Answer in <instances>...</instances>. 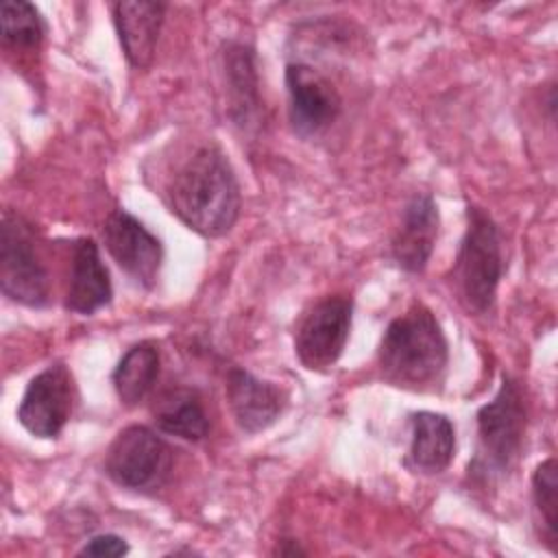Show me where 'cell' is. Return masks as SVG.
<instances>
[{"instance_id":"obj_14","label":"cell","mask_w":558,"mask_h":558,"mask_svg":"<svg viewBox=\"0 0 558 558\" xmlns=\"http://www.w3.org/2000/svg\"><path fill=\"white\" fill-rule=\"evenodd\" d=\"M166 9V2L148 0H122L111 7L122 52L135 70L153 63Z\"/></svg>"},{"instance_id":"obj_9","label":"cell","mask_w":558,"mask_h":558,"mask_svg":"<svg viewBox=\"0 0 558 558\" xmlns=\"http://www.w3.org/2000/svg\"><path fill=\"white\" fill-rule=\"evenodd\" d=\"M288 118L296 135L312 137L336 122L342 100L331 81L305 61H290L286 65Z\"/></svg>"},{"instance_id":"obj_5","label":"cell","mask_w":558,"mask_h":558,"mask_svg":"<svg viewBox=\"0 0 558 558\" xmlns=\"http://www.w3.org/2000/svg\"><path fill=\"white\" fill-rule=\"evenodd\" d=\"M0 288L20 305L44 307L50 301V275L35 246L33 227L9 209L0 227Z\"/></svg>"},{"instance_id":"obj_21","label":"cell","mask_w":558,"mask_h":558,"mask_svg":"<svg viewBox=\"0 0 558 558\" xmlns=\"http://www.w3.org/2000/svg\"><path fill=\"white\" fill-rule=\"evenodd\" d=\"M129 554V545L118 534H96L78 549V556H105V558H118Z\"/></svg>"},{"instance_id":"obj_13","label":"cell","mask_w":558,"mask_h":558,"mask_svg":"<svg viewBox=\"0 0 558 558\" xmlns=\"http://www.w3.org/2000/svg\"><path fill=\"white\" fill-rule=\"evenodd\" d=\"M113 296L111 277L100 259L98 244L92 238H76L70 246V272L63 307L89 316L109 305Z\"/></svg>"},{"instance_id":"obj_20","label":"cell","mask_w":558,"mask_h":558,"mask_svg":"<svg viewBox=\"0 0 558 558\" xmlns=\"http://www.w3.org/2000/svg\"><path fill=\"white\" fill-rule=\"evenodd\" d=\"M0 31L7 46L37 50L46 35V24L31 2L7 0L0 7Z\"/></svg>"},{"instance_id":"obj_18","label":"cell","mask_w":558,"mask_h":558,"mask_svg":"<svg viewBox=\"0 0 558 558\" xmlns=\"http://www.w3.org/2000/svg\"><path fill=\"white\" fill-rule=\"evenodd\" d=\"M159 362V349L150 340L135 342L124 351V355L118 360L111 373L113 390L124 405L133 408L146 399V395L153 390L157 381Z\"/></svg>"},{"instance_id":"obj_4","label":"cell","mask_w":558,"mask_h":558,"mask_svg":"<svg viewBox=\"0 0 558 558\" xmlns=\"http://www.w3.org/2000/svg\"><path fill=\"white\" fill-rule=\"evenodd\" d=\"M451 272L464 310L471 314H486L497 296L504 259L497 222L477 205L466 207V231Z\"/></svg>"},{"instance_id":"obj_1","label":"cell","mask_w":558,"mask_h":558,"mask_svg":"<svg viewBox=\"0 0 558 558\" xmlns=\"http://www.w3.org/2000/svg\"><path fill=\"white\" fill-rule=\"evenodd\" d=\"M166 194L170 211L203 238L229 233L242 207L235 170L216 144L196 148L174 172Z\"/></svg>"},{"instance_id":"obj_22","label":"cell","mask_w":558,"mask_h":558,"mask_svg":"<svg viewBox=\"0 0 558 558\" xmlns=\"http://www.w3.org/2000/svg\"><path fill=\"white\" fill-rule=\"evenodd\" d=\"M275 554H279V556H303V554H305V549H301L296 541H292V538H283V541L277 545Z\"/></svg>"},{"instance_id":"obj_11","label":"cell","mask_w":558,"mask_h":558,"mask_svg":"<svg viewBox=\"0 0 558 558\" xmlns=\"http://www.w3.org/2000/svg\"><path fill=\"white\" fill-rule=\"evenodd\" d=\"M225 395L231 416L244 434H259L275 425L288 403L283 388L238 366L229 368L225 377Z\"/></svg>"},{"instance_id":"obj_12","label":"cell","mask_w":558,"mask_h":558,"mask_svg":"<svg viewBox=\"0 0 558 558\" xmlns=\"http://www.w3.org/2000/svg\"><path fill=\"white\" fill-rule=\"evenodd\" d=\"M440 214L436 201L429 194H414L403 207L401 222L390 242L392 262L410 275L423 272L434 253Z\"/></svg>"},{"instance_id":"obj_3","label":"cell","mask_w":558,"mask_h":558,"mask_svg":"<svg viewBox=\"0 0 558 558\" xmlns=\"http://www.w3.org/2000/svg\"><path fill=\"white\" fill-rule=\"evenodd\" d=\"M477 451L469 462V473L482 482L508 475L517 464L527 429V405L517 379L501 375L497 395L477 414Z\"/></svg>"},{"instance_id":"obj_15","label":"cell","mask_w":558,"mask_h":558,"mask_svg":"<svg viewBox=\"0 0 558 558\" xmlns=\"http://www.w3.org/2000/svg\"><path fill=\"white\" fill-rule=\"evenodd\" d=\"M456 453V427L449 416L421 410L410 416V449L405 466L421 475L442 473Z\"/></svg>"},{"instance_id":"obj_8","label":"cell","mask_w":558,"mask_h":558,"mask_svg":"<svg viewBox=\"0 0 558 558\" xmlns=\"http://www.w3.org/2000/svg\"><path fill=\"white\" fill-rule=\"evenodd\" d=\"M74 379L63 362L39 371L17 405L20 425L37 438H57L72 416Z\"/></svg>"},{"instance_id":"obj_6","label":"cell","mask_w":558,"mask_h":558,"mask_svg":"<svg viewBox=\"0 0 558 558\" xmlns=\"http://www.w3.org/2000/svg\"><path fill=\"white\" fill-rule=\"evenodd\" d=\"M172 471V447L150 427L122 429L107 449L105 473L126 490H155Z\"/></svg>"},{"instance_id":"obj_17","label":"cell","mask_w":558,"mask_h":558,"mask_svg":"<svg viewBox=\"0 0 558 558\" xmlns=\"http://www.w3.org/2000/svg\"><path fill=\"white\" fill-rule=\"evenodd\" d=\"M153 421L159 432L190 442H198L209 434V418L196 390L174 386L159 392L153 401Z\"/></svg>"},{"instance_id":"obj_16","label":"cell","mask_w":558,"mask_h":558,"mask_svg":"<svg viewBox=\"0 0 558 558\" xmlns=\"http://www.w3.org/2000/svg\"><path fill=\"white\" fill-rule=\"evenodd\" d=\"M220 54L229 98V118L240 129H251L257 124L262 107L255 50L244 41H227Z\"/></svg>"},{"instance_id":"obj_19","label":"cell","mask_w":558,"mask_h":558,"mask_svg":"<svg viewBox=\"0 0 558 558\" xmlns=\"http://www.w3.org/2000/svg\"><path fill=\"white\" fill-rule=\"evenodd\" d=\"M532 504L538 536L549 551H558V464L556 458L543 460L532 473Z\"/></svg>"},{"instance_id":"obj_7","label":"cell","mask_w":558,"mask_h":558,"mask_svg":"<svg viewBox=\"0 0 558 558\" xmlns=\"http://www.w3.org/2000/svg\"><path fill=\"white\" fill-rule=\"evenodd\" d=\"M353 301L340 294L316 301L299 320L294 331V353L310 371L331 368L349 340Z\"/></svg>"},{"instance_id":"obj_10","label":"cell","mask_w":558,"mask_h":558,"mask_svg":"<svg viewBox=\"0 0 558 558\" xmlns=\"http://www.w3.org/2000/svg\"><path fill=\"white\" fill-rule=\"evenodd\" d=\"M102 240L111 259L137 286L153 288L157 283L163 246L161 240L144 227V222L126 209H113L102 225Z\"/></svg>"},{"instance_id":"obj_2","label":"cell","mask_w":558,"mask_h":558,"mask_svg":"<svg viewBox=\"0 0 558 558\" xmlns=\"http://www.w3.org/2000/svg\"><path fill=\"white\" fill-rule=\"evenodd\" d=\"M449 344L434 312L423 303L392 318L377 347L381 377L408 390H436L447 373Z\"/></svg>"}]
</instances>
